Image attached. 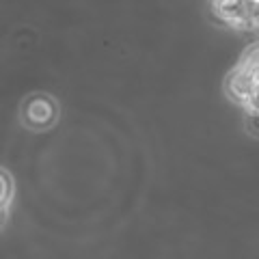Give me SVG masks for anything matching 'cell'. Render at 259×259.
<instances>
[{
	"instance_id": "cell-1",
	"label": "cell",
	"mask_w": 259,
	"mask_h": 259,
	"mask_svg": "<svg viewBox=\"0 0 259 259\" xmlns=\"http://www.w3.org/2000/svg\"><path fill=\"white\" fill-rule=\"evenodd\" d=\"M216 13L238 28L255 30V15H257V0H216Z\"/></svg>"
},
{
	"instance_id": "cell-2",
	"label": "cell",
	"mask_w": 259,
	"mask_h": 259,
	"mask_svg": "<svg viewBox=\"0 0 259 259\" xmlns=\"http://www.w3.org/2000/svg\"><path fill=\"white\" fill-rule=\"evenodd\" d=\"M257 82H259V80L250 74L244 65H240V67L229 76V80H227V91H229V95L236 102H240V104H244V106H246V102L250 100V95L255 93Z\"/></svg>"
},
{
	"instance_id": "cell-3",
	"label": "cell",
	"mask_w": 259,
	"mask_h": 259,
	"mask_svg": "<svg viewBox=\"0 0 259 259\" xmlns=\"http://www.w3.org/2000/svg\"><path fill=\"white\" fill-rule=\"evenodd\" d=\"M24 110H26L24 115H26L28 125L32 127H46L54 119V106L48 97H32Z\"/></svg>"
},
{
	"instance_id": "cell-4",
	"label": "cell",
	"mask_w": 259,
	"mask_h": 259,
	"mask_svg": "<svg viewBox=\"0 0 259 259\" xmlns=\"http://www.w3.org/2000/svg\"><path fill=\"white\" fill-rule=\"evenodd\" d=\"M11 194H13V184L11 177L7 175L5 171H0V207L7 209L11 203Z\"/></svg>"
},
{
	"instance_id": "cell-5",
	"label": "cell",
	"mask_w": 259,
	"mask_h": 259,
	"mask_svg": "<svg viewBox=\"0 0 259 259\" xmlns=\"http://www.w3.org/2000/svg\"><path fill=\"white\" fill-rule=\"evenodd\" d=\"M246 127H248L255 136H259V112H248V117H246Z\"/></svg>"
},
{
	"instance_id": "cell-6",
	"label": "cell",
	"mask_w": 259,
	"mask_h": 259,
	"mask_svg": "<svg viewBox=\"0 0 259 259\" xmlns=\"http://www.w3.org/2000/svg\"><path fill=\"white\" fill-rule=\"evenodd\" d=\"M246 110H248V112H259V82H257L255 93L250 95V100L246 102Z\"/></svg>"
},
{
	"instance_id": "cell-7",
	"label": "cell",
	"mask_w": 259,
	"mask_h": 259,
	"mask_svg": "<svg viewBox=\"0 0 259 259\" xmlns=\"http://www.w3.org/2000/svg\"><path fill=\"white\" fill-rule=\"evenodd\" d=\"M5 218H7V209H3V207H0V227L5 225Z\"/></svg>"
},
{
	"instance_id": "cell-8",
	"label": "cell",
	"mask_w": 259,
	"mask_h": 259,
	"mask_svg": "<svg viewBox=\"0 0 259 259\" xmlns=\"http://www.w3.org/2000/svg\"><path fill=\"white\" fill-rule=\"evenodd\" d=\"M255 26L259 28V0H257V15H255Z\"/></svg>"
}]
</instances>
